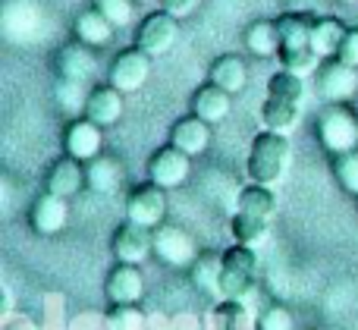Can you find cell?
Here are the masks:
<instances>
[{
    "mask_svg": "<svg viewBox=\"0 0 358 330\" xmlns=\"http://www.w3.org/2000/svg\"><path fill=\"white\" fill-rule=\"evenodd\" d=\"M289 157H292V145L286 132L261 129L252 138V148H248V161H245L248 180L261 182V186H277L286 176Z\"/></svg>",
    "mask_w": 358,
    "mask_h": 330,
    "instance_id": "obj_1",
    "label": "cell"
},
{
    "mask_svg": "<svg viewBox=\"0 0 358 330\" xmlns=\"http://www.w3.org/2000/svg\"><path fill=\"white\" fill-rule=\"evenodd\" d=\"M258 274V252L252 245H229L220 252V296L229 302H245L255 289Z\"/></svg>",
    "mask_w": 358,
    "mask_h": 330,
    "instance_id": "obj_2",
    "label": "cell"
},
{
    "mask_svg": "<svg viewBox=\"0 0 358 330\" xmlns=\"http://www.w3.org/2000/svg\"><path fill=\"white\" fill-rule=\"evenodd\" d=\"M317 138L327 151L346 155L358 148V117L346 104H327L317 117Z\"/></svg>",
    "mask_w": 358,
    "mask_h": 330,
    "instance_id": "obj_3",
    "label": "cell"
},
{
    "mask_svg": "<svg viewBox=\"0 0 358 330\" xmlns=\"http://www.w3.org/2000/svg\"><path fill=\"white\" fill-rule=\"evenodd\" d=\"M151 243H155V255L170 268H192L198 261V245L182 227L161 224L151 230Z\"/></svg>",
    "mask_w": 358,
    "mask_h": 330,
    "instance_id": "obj_4",
    "label": "cell"
},
{
    "mask_svg": "<svg viewBox=\"0 0 358 330\" xmlns=\"http://www.w3.org/2000/svg\"><path fill=\"white\" fill-rule=\"evenodd\" d=\"M179 19L167 10H157V13H148L142 19L136 31V48L145 50V54L155 60V57H164L170 48L176 44V35H179Z\"/></svg>",
    "mask_w": 358,
    "mask_h": 330,
    "instance_id": "obj_5",
    "label": "cell"
},
{
    "mask_svg": "<svg viewBox=\"0 0 358 330\" xmlns=\"http://www.w3.org/2000/svg\"><path fill=\"white\" fill-rule=\"evenodd\" d=\"M164 217H167V189L155 186L151 180L132 189L129 199H126V220L155 230L164 224Z\"/></svg>",
    "mask_w": 358,
    "mask_h": 330,
    "instance_id": "obj_6",
    "label": "cell"
},
{
    "mask_svg": "<svg viewBox=\"0 0 358 330\" xmlns=\"http://www.w3.org/2000/svg\"><path fill=\"white\" fill-rule=\"evenodd\" d=\"M151 76V57L138 48H126L113 57L110 69H107V79H110L113 88H120L123 94L138 92V88L148 82Z\"/></svg>",
    "mask_w": 358,
    "mask_h": 330,
    "instance_id": "obj_7",
    "label": "cell"
},
{
    "mask_svg": "<svg viewBox=\"0 0 358 330\" xmlns=\"http://www.w3.org/2000/svg\"><path fill=\"white\" fill-rule=\"evenodd\" d=\"M192 173V155L179 151L176 145H164L148 157V180L161 189H176L189 180Z\"/></svg>",
    "mask_w": 358,
    "mask_h": 330,
    "instance_id": "obj_8",
    "label": "cell"
},
{
    "mask_svg": "<svg viewBox=\"0 0 358 330\" xmlns=\"http://www.w3.org/2000/svg\"><path fill=\"white\" fill-rule=\"evenodd\" d=\"M110 252H113V258L123 264H142L145 258L155 252L151 230L142 224H132V220H123L110 239Z\"/></svg>",
    "mask_w": 358,
    "mask_h": 330,
    "instance_id": "obj_9",
    "label": "cell"
},
{
    "mask_svg": "<svg viewBox=\"0 0 358 330\" xmlns=\"http://www.w3.org/2000/svg\"><path fill=\"white\" fill-rule=\"evenodd\" d=\"M317 92H321L324 101H334V104L352 98L358 92V69L336 60V57L321 63V69H317Z\"/></svg>",
    "mask_w": 358,
    "mask_h": 330,
    "instance_id": "obj_10",
    "label": "cell"
},
{
    "mask_svg": "<svg viewBox=\"0 0 358 330\" xmlns=\"http://www.w3.org/2000/svg\"><path fill=\"white\" fill-rule=\"evenodd\" d=\"M104 296L110 306H136L145 296V277L138 271V264L117 261V268L104 280Z\"/></svg>",
    "mask_w": 358,
    "mask_h": 330,
    "instance_id": "obj_11",
    "label": "cell"
},
{
    "mask_svg": "<svg viewBox=\"0 0 358 330\" xmlns=\"http://www.w3.org/2000/svg\"><path fill=\"white\" fill-rule=\"evenodd\" d=\"M98 73V57L88 44L82 41H69L60 48L57 54V76L69 82H88L92 76Z\"/></svg>",
    "mask_w": 358,
    "mask_h": 330,
    "instance_id": "obj_12",
    "label": "cell"
},
{
    "mask_svg": "<svg viewBox=\"0 0 358 330\" xmlns=\"http://www.w3.org/2000/svg\"><path fill=\"white\" fill-rule=\"evenodd\" d=\"M69 220V205L63 195H54V192H44L41 199L31 205V214H29V224L38 236H57V233L66 227Z\"/></svg>",
    "mask_w": 358,
    "mask_h": 330,
    "instance_id": "obj_13",
    "label": "cell"
},
{
    "mask_svg": "<svg viewBox=\"0 0 358 330\" xmlns=\"http://www.w3.org/2000/svg\"><path fill=\"white\" fill-rule=\"evenodd\" d=\"M63 148H66L69 157L88 164L92 157L101 155V126L92 123L88 117H76L73 123L66 126V136H63Z\"/></svg>",
    "mask_w": 358,
    "mask_h": 330,
    "instance_id": "obj_14",
    "label": "cell"
},
{
    "mask_svg": "<svg viewBox=\"0 0 358 330\" xmlns=\"http://www.w3.org/2000/svg\"><path fill=\"white\" fill-rule=\"evenodd\" d=\"M170 145H176L185 155H201L210 145V123H204L201 117L189 113V117H179L173 126H170Z\"/></svg>",
    "mask_w": 358,
    "mask_h": 330,
    "instance_id": "obj_15",
    "label": "cell"
},
{
    "mask_svg": "<svg viewBox=\"0 0 358 330\" xmlns=\"http://www.w3.org/2000/svg\"><path fill=\"white\" fill-rule=\"evenodd\" d=\"M48 192H54V195H63V199H73L76 192H79L82 186H88V180H85V164L82 161H76V157H60V161H54L50 164V170H48Z\"/></svg>",
    "mask_w": 358,
    "mask_h": 330,
    "instance_id": "obj_16",
    "label": "cell"
},
{
    "mask_svg": "<svg viewBox=\"0 0 358 330\" xmlns=\"http://www.w3.org/2000/svg\"><path fill=\"white\" fill-rule=\"evenodd\" d=\"M85 117L98 126H113L123 117V92L113 85H98L92 88L85 104Z\"/></svg>",
    "mask_w": 358,
    "mask_h": 330,
    "instance_id": "obj_17",
    "label": "cell"
},
{
    "mask_svg": "<svg viewBox=\"0 0 358 330\" xmlns=\"http://www.w3.org/2000/svg\"><path fill=\"white\" fill-rule=\"evenodd\" d=\"M229 98H233L229 92H223L220 85L208 82V85L195 88V94H192V113L201 117L204 123H220V120H227L229 107H233Z\"/></svg>",
    "mask_w": 358,
    "mask_h": 330,
    "instance_id": "obj_18",
    "label": "cell"
},
{
    "mask_svg": "<svg viewBox=\"0 0 358 330\" xmlns=\"http://www.w3.org/2000/svg\"><path fill=\"white\" fill-rule=\"evenodd\" d=\"M113 29H117V25H113L110 19H107L104 13L98 10V6H92V10H82L79 16H76V22H73L76 41L88 44V48H104V44L113 38Z\"/></svg>",
    "mask_w": 358,
    "mask_h": 330,
    "instance_id": "obj_19",
    "label": "cell"
},
{
    "mask_svg": "<svg viewBox=\"0 0 358 330\" xmlns=\"http://www.w3.org/2000/svg\"><path fill=\"white\" fill-rule=\"evenodd\" d=\"M311 25H315V16H308V13H283V16H277L280 50L311 48Z\"/></svg>",
    "mask_w": 358,
    "mask_h": 330,
    "instance_id": "obj_20",
    "label": "cell"
},
{
    "mask_svg": "<svg viewBox=\"0 0 358 330\" xmlns=\"http://www.w3.org/2000/svg\"><path fill=\"white\" fill-rule=\"evenodd\" d=\"M208 79L214 82V85H220L223 92H229V94L242 92V88H245V82H248L245 60H242V57H236V54L217 57V60L210 63V69H208Z\"/></svg>",
    "mask_w": 358,
    "mask_h": 330,
    "instance_id": "obj_21",
    "label": "cell"
},
{
    "mask_svg": "<svg viewBox=\"0 0 358 330\" xmlns=\"http://www.w3.org/2000/svg\"><path fill=\"white\" fill-rule=\"evenodd\" d=\"M346 31L349 29L336 16H317L315 25H311V50H315L321 60L324 57H336V50H340Z\"/></svg>",
    "mask_w": 358,
    "mask_h": 330,
    "instance_id": "obj_22",
    "label": "cell"
},
{
    "mask_svg": "<svg viewBox=\"0 0 358 330\" xmlns=\"http://www.w3.org/2000/svg\"><path fill=\"white\" fill-rule=\"evenodd\" d=\"M85 180H88V189L107 195V192H113V189L120 186V180H123V167H120L117 157L98 155V157H92V161L85 164Z\"/></svg>",
    "mask_w": 358,
    "mask_h": 330,
    "instance_id": "obj_23",
    "label": "cell"
},
{
    "mask_svg": "<svg viewBox=\"0 0 358 330\" xmlns=\"http://www.w3.org/2000/svg\"><path fill=\"white\" fill-rule=\"evenodd\" d=\"M236 211L255 214V217H267L271 220L277 214V195L271 186H261V182H248L245 189L236 199Z\"/></svg>",
    "mask_w": 358,
    "mask_h": 330,
    "instance_id": "obj_24",
    "label": "cell"
},
{
    "mask_svg": "<svg viewBox=\"0 0 358 330\" xmlns=\"http://www.w3.org/2000/svg\"><path fill=\"white\" fill-rule=\"evenodd\" d=\"M229 230H233V239L239 245L258 249V245L267 239V233H271V220L255 217V214H245V211H236L233 220H229Z\"/></svg>",
    "mask_w": 358,
    "mask_h": 330,
    "instance_id": "obj_25",
    "label": "cell"
},
{
    "mask_svg": "<svg viewBox=\"0 0 358 330\" xmlns=\"http://www.w3.org/2000/svg\"><path fill=\"white\" fill-rule=\"evenodd\" d=\"M245 48L255 57H273L280 54V35H277V22L271 19H255L245 29Z\"/></svg>",
    "mask_w": 358,
    "mask_h": 330,
    "instance_id": "obj_26",
    "label": "cell"
},
{
    "mask_svg": "<svg viewBox=\"0 0 358 330\" xmlns=\"http://www.w3.org/2000/svg\"><path fill=\"white\" fill-rule=\"evenodd\" d=\"M299 110H302L299 104H289V101H280V98H267L264 107H261V120H264L267 129L289 136L299 123Z\"/></svg>",
    "mask_w": 358,
    "mask_h": 330,
    "instance_id": "obj_27",
    "label": "cell"
},
{
    "mask_svg": "<svg viewBox=\"0 0 358 330\" xmlns=\"http://www.w3.org/2000/svg\"><path fill=\"white\" fill-rule=\"evenodd\" d=\"M305 94H308L305 76H296V73H289V69H280V73H273L271 79H267V98H280V101H289V104L302 107Z\"/></svg>",
    "mask_w": 358,
    "mask_h": 330,
    "instance_id": "obj_28",
    "label": "cell"
},
{
    "mask_svg": "<svg viewBox=\"0 0 358 330\" xmlns=\"http://www.w3.org/2000/svg\"><path fill=\"white\" fill-rule=\"evenodd\" d=\"M192 283L210 299H223L220 296V255H198L192 264Z\"/></svg>",
    "mask_w": 358,
    "mask_h": 330,
    "instance_id": "obj_29",
    "label": "cell"
},
{
    "mask_svg": "<svg viewBox=\"0 0 358 330\" xmlns=\"http://www.w3.org/2000/svg\"><path fill=\"white\" fill-rule=\"evenodd\" d=\"M280 63H283V69H289V73H296V76H311L321 69V57L311 48L280 50Z\"/></svg>",
    "mask_w": 358,
    "mask_h": 330,
    "instance_id": "obj_30",
    "label": "cell"
},
{
    "mask_svg": "<svg viewBox=\"0 0 358 330\" xmlns=\"http://www.w3.org/2000/svg\"><path fill=\"white\" fill-rule=\"evenodd\" d=\"M88 94H92V92H85V82H69V79H60V82H57V101H60V107H63L66 113L85 110Z\"/></svg>",
    "mask_w": 358,
    "mask_h": 330,
    "instance_id": "obj_31",
    "label": "cell"
},
{
    "mask_svg": "<svg viewBox=\"0 0 358 330\" xmlns=\"http://www.w3.org/2000/svg\"><path fill=\"white\" fill-rule=\"evenodd\" d=\"M334 173L349 195H358V148L334 157Z\"/></svg>",
    "mask_w": 358,
    "mask_h": 330,
    "instance_id": "obj_32",
    "label": "cell"
},
{
    "mask_svg": "<svg viewBox=\"0 0 358 330\" xmlns=\"http://www.w3.org/2000/svg\"><path fill=\"white\" fill-rule=\"evenodd\" d=\"M110 330H142L145 327V315L136 306H113L107 315Z\"/></svg>",
    "mask_w": 358,
    "mask_h": 330,
    "instance_id": "obj_33",
    "label": "cell"
},
{
    "mask_svg": "<svg viewBox=\"0 0 358 330\" xmlns=\"http://www.w3.org/2000/svg\"><path fill=\"white\" fill-rule=\"evenodd\" d=\"M258 330H299V327H296V318H292V312L286 306H271L261 312Z\"/></svg>",
    "mask_w": 358,
    "mask_h": 330,
    "instance_id": "obj_34",
    "label": "cell"
},
{
    "mask_svg": "<svg viewBox=\"0 0 358 330\" xmlns=\"http://www.w3.org/2000/svg\"><path fill=\"white\" fill-rule=\"evenodd\" d=\"M132 3H136V0H98V10L120 29V25L132 22Z\"/></svg>",
    "mask_w": 358,
    "mask_h": 330,
    "instance_id": "obj_35",
    "label": "cell"
},
{
    "mask_svg": "<svg viewBox=\"0 0 358 330\" xmlns=\"http://www.w3.org/2000/svg\"><path fill=\"white\" fill-rule=\"evenodd\" d=\"M336 60H343V63H349V66L358 69V29H349L346 31L340 50H336Z\"/></svg>",
    "mask_w": 358,
    "mask_h": 330,
    "instance_id": "obj_36",
    "label": "cell"
},
{
    "mask_svg": "<svg viewBox=\"0 0 358 330\" xmlns=\"http://www.w3.org/2000/svg\"><path fill=\"white\" fill-rule=\"evenodd\" d=\"M161 3H164V10L173 13V16L179 19V16H189V13L195 10L198 0H161Z\"/></svg>",
    "mask_w": 358,
    "mask_h": 330,
    "instance_id": "obj_37",
    "label": "cell"
},
{
    "mask_svg": "<svg viewBox=\"0 0 358 330\" xmlns=\"http://www.w3.org/2000/svg\"><path fill=\"white\" fill-rule=\"evenodd\" d=\"M136 3H151V0H136Z\"/></svg>",
    "mask_w": 358,
    "mask_h": 330,
    "instance_id": "obj_38",
    "label": "cell"
},
{
    "mask_svg": "<svg viewBox=\"0 0 358 330\" xmlns=\"http://www.w3.org/2000/svg\"><path fill=\"white\" fill-rule=\"evenodd\" d=\"M346 3H355V0H346Z\"/></svg>",
    "mask_w": 358,
    "mask_h": 330,
    "instance_id": "obj_39",
    "label": "cell"
}]
</instances>
